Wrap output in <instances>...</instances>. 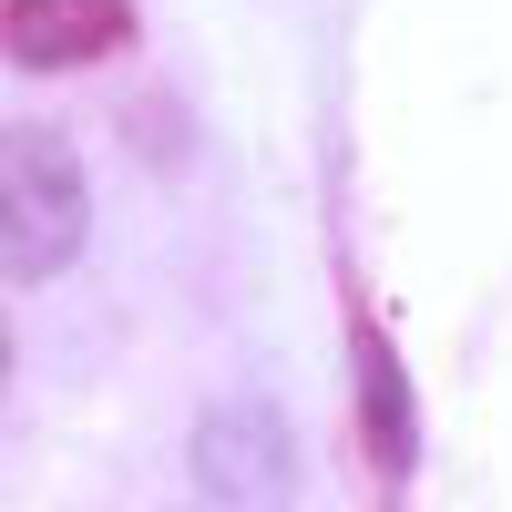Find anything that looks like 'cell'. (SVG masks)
<instances>
[{
	"instance_id": "cell-4",
	"label": "cell",
	"mask_w": 512,
	"mask_h": 512,
	"mask_svg": "<svg viewBox=\"0 0 512 512\" xmlns=\"http://www.w3.org/2000/svg\"><path fill=\"white\" fill-rule=\"evenodd\" d=\"M359 431H369L379 482H410V461H420V431H410V379H400V349H390L379 328H359Z\"/></svg>"
},
{
	"instance_id": "cell-1",
	"label": "cell",
	"mask_w": 512,
	"mask_h": 512,
	"mask_svg": "<svg viewBox=\"0 0 512 512\" xmlns=\"http://www.w3.org/2000/svg\"><path fill=\"white\" fill-rule=\"evenodd\" d=\"M82 226H93V195H82V164L62 154V134L41 123H11L0 134V256L11 277L41 287L82 256Z\"/></svg>"
},
{
	"instance_id": "cell-3",
	"label": "cell",
	"mask_w": 512,
	"mask_h": 512,
	"mask_svg": "<svg viewBox=\"0 0 512 512\" xmlns=\"http://www.w3.org/2000/svg\"><path fill=\"white\" fill-rule=\"evenodd\" d=\"M123 0H11V21H0V41H11L21 72H72L123 41Z\"/></svg>"
},
{
	"instance_id": "cell-2",
	"label": "cell",
	"mask_w": 512,
	"mask_h": 512,
	"mask_svg": "<svg viewBox=\"0 0 512 512\" xmlns=\"http://www.w3.org/2000/svg\"><path fill=\"white\" fill-rule=\"evenodd\" d=\"M195 482L226 512H287L297 492V441L267 400H216L195 420Z\"/></svg>"
}]
</instances>
